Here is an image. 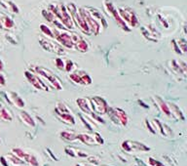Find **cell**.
Here are the masks:
<instances>
[{
  "mask_svg": "<svg viewBox=\"0 0 187 166\" xmlns=\"http://www.w3.org/2000/svg\"><path fill=\"white\" fill-rule=\"evenodd\" d=\"M76 138L79 139V140L81 141V142H83L84 144L89 145V146H93V145H97V142H95V137L93 138L92 136L87 135V134H80V135H77Z\"/></svg>",
  "mask_w": 187,
  "mask_h": 166,
  "instance_id": "obj_4",
  "label": "cell"
},
{
  "mask_svg": "<svg viewBox=\"0 0 187 166\" xmlns=\"http://www.w3.org/2000/svg\"><path fill=\"white\" fill-rule=\"evenodd\" d=\"M111 118L116 123H120L122 125H126L128 122V117L125 111H123L120 109H111Z\"/></svg>",
  "mask_w": 187,
  "mask_h": 166,
  "instance_id": "obj_3",
  "label": "cell"
},
{
  "mask_svg": "<svg viewBox=\"0 0 187 166\" xmlns=\"http://www.w3.org/2000/svg\"><path fill=\"white\" fill-rule=\"evenodd\" d=\"M61 137L63 139V140H66V141H73L77 139L76 135L72 132H68V131H63L61 133Z\"/></svg>",
  "mask_w": 187,
  "mask_h": 166,
  "instance_id": "obj_8",
  "label": "cell"
},
{
  "mask_svg": "<svg viewBox=\"0 0 187 166\" xmlns=\"http://www.w3.org/2000/svg\"><path fill=\"white\" fill-rule=\"evenodd\" d=\"M0 118H2L3 120H8V121L12 120V115L10 114V112L1 105H0Z\"/></svg>",
  "mask_w": 187,
  "mask_h": 166,
  "instance_id": "obj_7",
  "label": "cell"
},
{
  "mask_svg": "<svg viewBox=\"0 0 187 166\" xmlns=\"http://www.w3.org/2000/svg\"><path fill=\"white\" fill-rule=\"evenodd\" d=\"M4 84H5V78L3 77V75L0 74V86H2Z\"/></svg>",
  "mask_w": 187,
  "mask_h": 166,
  "instance_id": "obj_10",
  "label": "cell"
},
{
  "mask_svg": "<svg viewBox=\"0 0 187 166\" xmlns=\"http://www.w3.org/2000/svg\"><path fill=\"white\" fill-rule=\"evenodd\" d=\"M77 104L79 105L80 109H81L83 111L87 112V114H90L91 111H92V106H91V103L90 102H86V100L84 99H80V100H77Z\"/></svg>",
  "mask_w": 187,
  "mask_h": 166,
  "instance_id": "obj_5",
  "label": "cell"
},
{
  "mask_svg": "<svg viewBox=\"0 0 187 166\" xmlns=\"http://www.w3.org/2000/svg\"><path fill=\"white\" fill-rule=\"evenodd\" d=\"M90 103H91V106H92V110L98 112L99 114H104L108 110L105 101L101 98H98V97L93 98L90 101Z\"/></svg>",
  "mask_w": 187,
  "mask_h": 166,
  "instance_id": "obj_1",
  "label": "cell"
},
{
  "mask_svg": "<svg viewBox=\"0 0 187 166\" xmlns=\"http://www.w3.org/2000/svg\"><path fill=\"white\" fill-rule=\"evenodd\" d=\"M122 148L127 152H132L135 151V149H137V151H140V152L149 151V148L145 147V145H142L140 143H137V142H129V141L123 143Z\"/></svg>",
  "mask_w": 187,
  "mask_h": 166,
  "instance_id": "obj_2",
  "label": "cell"
},
{
  "mask_svg": "<svg viewBox=\"0 0 187 166\" xmlns=\"http://www.w3.org/2000/svg\"><path fill=\"white\" fill-rule=\"evenodd\" d=\"M149 163H150L151 165H153V166H164V165H162L161 163H160L159 161H157V160H155V159H153L152 157H149Z\"/></svg>",
  "mask_w": 187,
  "mask_h": 166,
  "instance_id": "obj_9",
  "label": "cell"
},
{
  "mask_svg": "<svg viewBox=\"0 0 187 166\" xmlns=\"http://www.w3.org/2000/svg\"><path fill=\"white\" fill-rule=\"evenodd\" d=\"M21 117H22V118H23V121L25 123L26 125L32 126V127L35 126V122H34V120L32 119V117H31L28 114H26V112H22V114H21Z\"/></svg>",
  "mask_w": 187,
  "mask_h": 166,
  "instance_id": "obj_6",
  "label": "cell"
}]
</instances>
